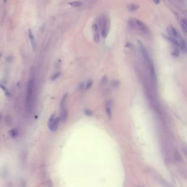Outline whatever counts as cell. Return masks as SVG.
Returning a JSON list of instances; mask_svg holds the SVG:
<instances>
[{"mask_svg": "<svg viewBox=\"0 0 187 187\" xmlns=\"http://www.w3.org/2000/svg\"><path fill=\"white\" fill-rule=\"evenodd\" d=\"M105 112L109 118H112V106L110 102H107L105 103Z\"/></svg>", "mask_w": 187, "mask_h": 187, "instance_id": "9c48e42d", "label": "cell"}, {"mask_svg": "<svg viewBox=\"0 0 187 187\" xmlns=\"http://www.w3.org/2000/svg\"><path fill=\"white\" fill-rule=\"evenodd\" d=\"M167 33H168V35H169V37H173V38L178 40L179 42H181L180 41V39H179L180 38V36H179V35H178V31L173 26H168L167 28Z\"/></svg>", "mask_w": 187, "mask_h": 187, "instance_id": "8992f818", "label": "cell"}, {"mask_svg": "<svg viewBox=\"0 0 187 187\" xmlns=\"http://www.w3.org/2000/svg\"><path fill=\"white\" fill-rule=\"evenodd\" d=\"M1 118H2V115L0 114V119H1Z\"/></svg>", "mask_w": 187, "mask_h": 187, "instance_id": "cb8c5ba5", "label": "cell"}, {"mask_svg": "<svg viewBox=\"0 0 187 187\" xmlns=\"http://www.w3.org/2000/svg\"><path fill=\"white\" fill-rule=\"evenodd\" d=\"M154 2L156 4H160V0H153Z\"/></svg>", "mask_w": 187, "mask_h": 187, "instance_id": "7402d4cb", "label": "cell"}, {"mask_svg": "<svg viewBox=\"0 0 187 187\" xmlns=\"http://www.w3.org/2000/svg\"><path fill=\"white\" fill-rule=\"evenodd\" d=\"M69 4L73 7H80L82 6L83 3L81 2H79V1H75V2H71L69 3Z\"/></svg>", "mask_w": 187, "mask_h": 187, "instance_id": "2e32d148", "label": "cell"}, {"mask_svg": "<svg viewBox=\"0 0 187 187\" xmlns=\"http://www.w3.org/2000/svg\"><path fill=\"white\" fill-rule=\"evenodd\" d=\"M60 75H61V72H56V73H54L52 76H51V78H50V80H55L56 79H58L59 77H60Z\"/></svg>", "mask_w": 187, "mask_h": 187, "instance_id": "ac0fdd59", "label": "cell"}, {"mask_svg": "<svg viewBox=\"0 0 187 187\" xmlns=\"http://www.w3.org/2000/svg\"><path fill=\"white\" fill-rule=\"evenodd\" d=\"M139 9V6L137 5V4H131L128 6V10L129 11H135V10H137Z\"/></svg>", "mask_w": 187, "mask_h": 187, "instance_id": "9a60e30c", "label": "cell"}, {"mask_svg": "<svg viewBox=\"0 0 187 187\" xmlns=\"http://www.w3.org/2000/svg\"><path fill=\"white\" fill-rule=\"evenodd\" d=\"M135 24L136 26L138 27V28L144 34H146V35H149L150 34V30L148 27H147V25H146L143 22H142L140 20H135Z\"/></svg>", "mask_w": 187, "mask_h": 187, "instance_id": "52a82bcc", "label": "cell"}, {"mask_svg": "<svg viewBox=\"0 0 187 187\" xmlns=\"http://www.w3.org/2000/svg\"><path fill=\"white\" fill-rule=\"evenodd\" d=\"M9 134H10V135L11 136L12 138H17L18 136V134H19V132H18V130L17 129H12L10 132H9Z\"/></svg>", "mask_w": 187, "mask_h": 187, "instance_id": "4fadbf2b", "label": "cell"}, {"mask_svg": "<svg viewBox=\"0 0 187 187\" xmlns=\"http://www.w3.org/2000/svg\"><path fill=\"white\" fill-rule=\"evenodd\" d=\"M180 26L182 31L185 35H187V21L184 19L181 20L180 21Z\"/></svg>", "mask_w": 187, "mask_h": 187, "instance_id": "8fae6325", "label": "cell"}, {"mask_svg": "<svg viewBox=\"0 0 187 187\" xmlns=\"http://www.w3.org/2000/svg\"><path fill=\"white\" fill-rule=\"evenodd\" d=\"M34 83L32 80H29L27 85V91L26 95V105L28 110H31L33 107V97H34Z\"/></svg>", "mask_w": 187, "mask_h": 187, "instance_id": "6da1fadb", "label": "cell"}, {"mask_svg": "<svg viewBox=\"0 0 187 187\" xmlns=\"http://www.w3.org/2000/svg\"><path fill=\"white\" fill-rule=\"evenodd\" d=\"M21 162L23 165H25L27 161V151H22L21 153Z\"/></svg>", "mask_w": 187, "mask_h": 187, "instance_id": "5bb4252c", "label": "cell"}, {"mask_svg": "<svg viewBox=\"0 0 187 187\" xmlns=\"http://www.w3.org/2000/svg\"><path fill=\"white\" fill-rule=\"evenodd\" d=\"M150 70H151V78L152 79L154 80V82H156V72H155V69L153 64H150Z\"/></svg>", "mask_w": 187, "mask_h": 187, "instance_id": "7c38bea8", "label": "cell"}, {"mask_svg": "<svg viewBox=\"0 0 187 187\" xmlns=\"http://www.w3.org/2000/svg\"><path fill=\"white\" fill-rule=\"evenodd\" d=\"M0 88H1V89H2L4 91L5 94H6L7 96H9V95H10V93H9V91H7V89H6V88H5L4 86H3L2 84H1V83H0Z\"/></svg>", "mask_w": 187, "mask_h": 187, "instance_id": "d6986e66", "label": "cell"}, {"mask_svg": "<svg viewBox=\"0 0 187 187\" xmlns=\"http://www.w3.org/2000/svg\"><path fill=\"white\" fill-rule=\"evenodd\" d=\"M59 121H60V118L58 117H55L54 115H52L50 116L48 122V126L50 130H51L52 132L56 131L58 126Z\"/></svg>", "mask_w": 187, "mask_h": 187, "instance_id": "3957f363", "label": "cell"}, {"mask_svg": "<svg viewBox=\"0 0 187 187\" xmlns=\"http://www.w3.org/2000/svg\"><path fill=\"white\" fill-rule=\"evenodd\" d=\"M184 151V153H185V154L186 155V156H187V151H186V150H183Z\"/></svg>", "mask_w": 187, "mask_h": 187, "instance_id": "603a6c76", "label": "cell"}, {"mask_svg": "<svg viewBox=\"0 0 187 187\" xmlns=\"http://www.w3.org/2000/svg\"><path fill=\"white\" fill-rule=\"evenodd\" d=\"M92 85H93V80H88L86 84L85 85V89H86V90H89L92 86Z\"/></svg>", "mask_w": 187, "mask_h": 187, "instance_id": "e0dca14e", "label": "cell"}, {"mask_svg": "<svg viewBox=\"0 0 187 187\" xmlns=\"http://www.w3.org/2000/svg\"><path fill=\"white\" fill-rule=\"evenodd\" d=\"M93 30H94V40L96 42H99V35L98 33V27L97 24H94L93 26Z\"/></svg>", "mask_w": 187, "mask_h": 187, "instance_id": "30bf717a", "label": "cell"}, {"mask_svg": "<svg viewBox=\"0 0 187 187\" xmlns=\"http://www.w3.org/2000/svg\"><path fill=\"white\" fill-rule=\"evenodd\" d=\"M101 35L104 38H106L109 31V23L106 16H104L101 19Z\"/></svg>", "mask_w": 187, "mask_h": 187, "instance_id": "277c9868", "label": "cell"}, {"mask_svg": "<svg viewBox=\"0 0 187 187\" xmlns=\"http://www.w3.org/2000/svg\"><path fill=\"white\" fill-rule=\"evenodd\" d=\"M28 31H29L28 32L29 33V40H30V42H31V45L32 49L34 50H35L36 48H37V42H36V40H35V35H34V34L32 33L31 29H29Z\"/></svg>", "mask_w": 187, "mask_h": 187, "instance_id": "ba28073f", "label": "cell"}, {"mask_svg": "<svg viewBox=\"0 0 187 187\" xmlns=\"http://www.w3.org/2000/svg\"><path fill=\"white\" fill-rule=\"evenodd\" d=\"M48 187H53V183H52L51 181H49V182H48Z\"/></svg>", "mask_w": 187, "mask_h": 187, "instance_id": "44dd1931", "label": "cell"}, {"mask_svg": "<svg viewBox=\"0 0 187 187\" xmlns=\"http://www.w3.org/2000/svg\"><path fill=\"white\" fill-rule=\"evenodd\" d=\"M84 113H85V114H86V116H92V112L90 110H89V109L85 110Z\"/></svg>", "mask_w": 187, "mask_h": 187, "instance_id": "ffe728a7", "label": "cell"}, {"mask_svg": "<svg viewBox=\"0 0 187 187\" xmlns=\"http://www.w3.org/2000/svg\"><path fill=\"white\" fill-rule=\"evenodd\" d=\"M67 94H65L61 101V105H60V116L59 118L62 121V122H64L67 118V109L66 105V100H67Z\"/></svg>", "mask_w": 187, "mask_h": 187, "instance_id": "7a4b0ae2", "label": "cell"}, {"mask_svg": "<svg viewBox=\"0 0 187 187\" xmlns=\"http://www.w3.org/2000/svg\"><path fill=\"white\" fill-rule=\"evenodd\" d=\"M138 46H139V48H140V50L141 55H142V58H144V60H145L149 65L151 64V58H150V56H149V54H148V52L147 49L146 48L145 46H144V45L142 44V42L141 41L138 40Z\"/></svg>", "mask_w": 187, "mask_h": 187, "instance_id": "5b68a950", "label": "cell"}]
</instances>
